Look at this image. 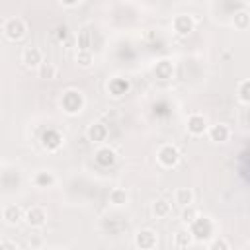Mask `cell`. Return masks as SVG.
Segmentation results:
<instances>
[{
	"label": "cell",
	"mask_w": 250,
	"mask_h": 250,
	"mask_svg": "<svg viewBox=\"0 0 250 250\" xmlns=\"http://www.w3.org/2000/svg\"><path fill=\"white\" fill-rule=\"evenodd\" d=\"M92 62H94L92 51L90 49H78V53H76V64L82 66V68H90Z\"/></svg>",
	"instance_id": "obj_24"
},
{
	"label": "cell",
	"mask_w": 250,
	"mask_h": 250,
	"mask_svg": "<svg viewBox=\"0 0 250 250\" xmlns=\"http://www.w3.org/2000/svg\"><path fill=\"white\" fill-rule=\"evenodd\" d=\"M193 244V236L189 232V229H180L174 234V246L176 248H189Z\"/></svg>",
	"instance_id": "obj_20"
},
{
	"label": "cell",
	"mask_w": 250,
	"mask_h": 250,
	"mask_svg": "<svg viewBox=\"0 0 250 250\" xmlns=\"http://www.w3.org/2000/svg\"><path fill=\"white\" fill-rule=\"evenodd\" d=\"M193 199H195V193H193L191 188H178L176 193H174V201H176L180 207L193 205Z\"/></svg>",
	"instance_id": "obj_18"
},
{
	"label": "cell",
	"mask_w": 250,
	"mask_h": 250,
	"mask_svg": "<svg viewBox=\"0 0 250 250\" xmlns=\"http://www.w3.org/2000/svg\"><path fill=\"white\" fill-rule=\"evenodd\" d=\"M150 213H152L154 219H166L172 213V205L166 199H156L152 203V207H150Z\"/></svg>",
	"instance_id": "obj_19"
},
{
	"label": "cell",
	"mask_w": 250,
	"mask_h": 250,
	"mask_svg": "<svg viewBox=\"0 0 250 250\" xmlns=\"http://www.w3.org/2000/svg\"><path fill=\"white\" fill-rule=\"evenodd\" d=\"M205 133H207V137H209L213 143H227L229 137H230V129H229V125H225V123H215V125L207 127Z\"/></svg>",
	"instance_id": "obj_13"
},
{
	"label": "cell",
	"mask_w": 250,
	"mask_h": 250,
	"mask_svg": "<svg viewBox=\"0 0 250 250\" xmlns=\"http://www.w3.org/2000/svg\"><path fill=\"white\" fill-rule=\"evenodd\" d=\"M23 221L31 227V229H41L47 223V211L41 205H33L23 213Z\"/></svg>",
	"instance_id": "obj_6"
},
{
	"label": "cell",
	"mask_w": 250,
	"mask_h": 250,
	"mask_svg": "<svg viewBox=\"0 0 250 250\" xmlns=\"http://www.w3.org/2000/svg\"><path fill=\"white\" fill-rule=\"evenodd\" d=\"M238 102L242 105H248L250 104V80L248 78H242L238 82Z\"/></svg>",
	"instance_id": "obj_25"
},
{
	"label": "cell",
	"mask_w": 250,
	"mask_h": 250,
	"mask_svg": "<svg viewBox=\"0 0 250 250\" xmlns=\"http://www.w3.org/2000/svg\"><path fill=\"white\" fill-rule=\"evenodd\" d=\"M2 31H4L6 39H10V41H21L25 37V33H27V25H25V21L21 18H10V20L4 21Z\"/></svg>",
	"instance_id": "obj_4"
},
{
	"label": "cell",
	"mask_w": 250,
	"mask_h": 250,
	"mask_svg": "<svg viewBox=\"0 0 250 250\" xmlns=\"http://www.w3.org/2000/svg\"><path fill=\"white\" fill-rule=\"evenodd\" d=\"M62 6H66V8H74V6H78V2L80 0H59Z\"/></svg>",
	"instance_id": "obj_31"
},
{
	"label": "cell",
	"mask_w": 250,
	"mask_h": 250,
	"mask_svg": "<svg viewBox=\"0 0 250 250\" xmlns=\"http://www.w3.org/2000/svg\"><path fill=\"white\" fill-rule=\"evenodd\" d=\"M94 160H96L98 166L109 168V166H113V164L117 162V152H115L111 146H100V148H96V152H94Z\"/></svg>",
	"instance_id": "obj_11"
},
{
	"label": "cell",
	"mask_w": 250,
	"mask_h": 250,
	"mask_svg": "<svg viewBox=\"0 0 250 250\" xmlns=\"http://www.w3.org/2000/svg\"><path fill=\"white\" fill-rule=\"evenodd\" d=\"M129 90H131V82H129L127 78L115 76V78H111V80L107 82V92H109L111 98H121V96H125Z\"/></svg>",
	"instance_id": "obj_12"
},
{
	"label": "cell",
	"mask_w": 250,
	"mask_h": 250,
	"mask_svg": "<svg viewBox=\"0 0 250 250\" xmlns=\"http://www.w3.org/2000/svg\"><path fill=\"white\" fill-rule=\"evenodd\" d=\"M86 137H88L90 143H96V145H98V143H104L105 137H107V127H105L102 121H96V123H92V125L88 127Z\"/></svg>",
	"instance_id": "obj_16"
},
{
	"label": "cell",
	"mask_w": 250,
	"mask_h": 250,
	"mask_svg": "<svg viewBox=\"0 0 250 250\" xmlns=\"http://www.w3.org/2000/svg\"><path fill=\"white\" fill-rule=\"evenodd\" d=\"M207 127H209V125H207V119H205V115H201V113H191V115L186 119V129H188V133L193 135V137L205 135Z\"/></svg>",
	"instance_id": "obj_9"
},
{
	"label": "cell",
	"mask_w": 250,
	"mask_h": 250,
	"mask_svg": "<svg viewBox=\"0 0 250 250\" xmlns=\"http://www.w3.org/2000/svg\"><path fill=\"white\" fill-rule=\"evenodd\" d=\"M21 62H23L25 68L37 70L39 64L43 62V53H41V49H39V47H33V45L25 47V49L21 51Z\"/></svg>",
	"instance_id": "obj_7"
},
{
	"label": "cell",
	"mask_w": 250,
	"mask_h": 250,
	"mask_svg": "<svg viewBox=\"0 0 250 250\" xmlns=\"http://www.w3.org/2000/svg\"><path fill=\"white\" fill-rule=\"evenodd\" d=\"M84 105H86V98H84V94L80 90L68 88V90L62 92L61 107H62V111L66 115H78V113H82Z\"/></svg>",
	"instance_id": "obj_1"
},
{
	"label": "cell",
	"mask_w": 250,
	"mask_h": 250,
	"mask_svg": "<svg viewBox=\"0 0 250 250\" xmlns=\"http://www.w3.org/2000/svg\"><path fill=\"white\" fill-rule=\"evenodd\" d=\"M78 49H90V31L82 29L78 33Z\"/></svg>",
	"instance_id": "obj_28"
},
{
	"label": "cell",
	"mask_w": 250,
	"mask_h": 250,
	"mask_svg": "<svg viewBox=\"0 0 250 250\" xmlns=\"http://www.w3.org/2000/svg\"><path fill=\"white\" fill-rule=\"evenodd\" d=\"M62 143H64V139L57 129H47L41 135V146L45 150H49V152H57L62 146Z\"/></svg>",
	"instance_id": "obj_8"
},
{
	"label": "cell",
	"mask_w": 250,
	"mask_h": 250,
	"mask_svg": "<svg viewBox=\"0 0 250 250\" xmlns=\"http://www.w3.org/2000/svg\"><path fill=\"white\" fill-rule=\"evenodd\" d=\"M156 244H158V238H156V232L152 229H141L135 234V246L141 250H150Z\"/></svg>",
	"instance_id": "obj_10"
},
{
	"label": "cell",
	"mask_w": 250,
	"mask_h": 250,
	"mask_svg": "<svg viewBox=\"0 0 250 250\" xmlns=\"http://www.w3.org/2000/svg\"><path fill=\"white\" fill-rule=\"evenodd\" d=\"M57 37H59V41L66 39V37H68V29H66V27H59V29H57Z\"/></svg>",
	"instance_id": "obj_30"
},
{
	"label": "cell",
	"mask_w": 250,
	"mask_h": 250,
	"mask_svg": "<svg viewBox=\"0 0 250 250\" xmlns=\"http://www.w3.org/2000/svg\"><path fill=\"white\" fill-rule=\"evenodd\" d=\"M2 219H4L8 225L16 227V225H20V223L23 221V209H21L20 205H16V203H10V205L4 207V211H2Z\"/></svg>",
	"instance_id": "obj_14"
},
{
	"label": "cell",
	"mask_w": 250,
	"mask_h": 250,
	"mask_svg": "<svg viewBox=\"0 0 250 250\" xmlns=\"http://www.w3.org/2000/svg\"><path fill=\"white\" fill-rule=\"evenodd\" d=\"M127 201H129V193L123 188H113L109 191V203L113 207H123V205H127Z\"/></svg>",
	"instance_id": "obj_21"
},
{
	"label": "cell",
	"mask_w": 250,
	"mask_h": 250,
	"mask_svg": "<svg viewBox=\"0 0 250 250\" xmlns=\"http://www.w3.org/2000/svg\"><path fill=\"white\" fill-rule=\"evenodd\" d=\"M172 29L176 31V35L180 37H188L193 29H195V20L189 14H178L172 20Z\"/></svg>",
	"instance_id": "obj_5"
},
{
	"label": "cell",
	"mask_w": 250,
	"mask_h": 250,
	"mask_svg": "<svg viewBox=\"0 0 250 250\" xmlns=\"http://www.w3.org/2000/svg\"><path fill=\"white\" fill-rule=\"evenodd\" d=\"M152 72H154V76L160 78V80H170V78L174 76V62L168 61V59H160V61L154 64Z\"/></svg>",
	"instance_id": "obj_17"
},
{
	"label": "cell",
	"mask_w": 250,
	"mask_h": 250,
	"mask_svg": "<svg viewBox=\"0 0 250 250\" xmlns=\"http://www.w3.org/2000/svg\"><path fill=\"white\" fill-rule=\"evenodd\" d=\"M57 72H59L57 66H55L53 62H45V61H43V62L39 64V68H37V74H39L41 80H55V78H57Z\"/></svg>",
	"instance_id": "obj_22"
},
{
	"label": "cell",
	"mask_w": 250,
	"mask_h": 250,
	"mask_svg": "<svg viewBox=\"0 0 250 250\" xmlns=\"http://www.w3.org/2000/svg\"><path fill=\"white\" fill-rule=\"evenodd\" d=\"M31 182H33L35 188H39V189H47V188H53V186H55L57 178H55V174H53L51 170H39V172L33 174Z\"/></svg>",
	"instance_id": "obj_15"
},
{
	"label": "cell",
	"mask_w": 250,
	"mask_h": 250,
	"mask_svg": "<svg viewBox=\"0 0 250 250\" xmlns=\"http://www.w3.org/2000/svg\"><path fill=\"white\" fill-rule=\"evenodd\" d=\"M156 160H158V164L162 168H176L180 164V160H182V154L174 145L166 143L156 150Z\"/></svg>",
	"instance_id": "obj_3"
},
{
	"label": "cell",
	"mask_w": 250,
	"mask_h": 250,
	"mask_svg": "<svg viewBox=\"0 0 250 250\" xmlns=\"http://www.w3.org/2000/svg\"><path fill=\"white\" fill-rule=\"evenodd\" d=\"M232 23H234V27H236L238 31H246V29H248V25H250V14H248L246 10L236 12V14H234Z\"/></svg>",
	"instance_id": "obj_23"
},
{
	"label": "cell",
	"mask_w": 250,
	"mask_h": 250,
	"mask_svg": "<svg viewBox=\"0 0 250 250\" xmlns=\"http://www.w3.org/2000/svg\"><path fill=\"white\" fill-rule=\"evenodd\" d=\"M207 246H209V250H229L230 248L229 240H225V238H213Z\"/></svg>",
	"instance_id": "obj_27"
},
{
	"label": "cell",
	"mask_w": 250,
	"mask_h": 250,
	"mask_svg": "<svg viewBox=\"0 0 250 250\" xmlns=\"http://www.w3.org/2000/svg\"><path fill=\"white\" fill-rule=\"evenodd\" d=\"M197 215H199V213H197V209H195L193 205H186V207H182V221H184L186 225H189Z\"/></svg>",
	"instance_id": "obj_26"
},
{
	"label": "cell",
	"mask_w": 250,
	"mask_h": 250,
	"mask_svg": "<svg viewBox=\"0 0 250 250\" xmlns=\"http://www.w3.org/2000/svg\"><path fill=\"white\" fill-rule=\"evenodd\" d=\"M0 248H10V250H16L18 244L14 240H0Z\"/></svg>",
	"instance_id": "obj_29"
},
{
	"label": "cell",
	"mask_w": 250,
	"mask_h": 250,
	"mask_svg": "<svg viewBox=\"0 0 250 250\" xmlns=\"http://www.w3.org/2000/svg\"><path fill=\"white\" fill-rule=\"evenodd\" d=\"M193 240H207L209 236H213L215 232V223L211 217H203V215H197L189 225H188Z\"/></svg>",
	"instance_id": "obj_2"
}]
</instances>
